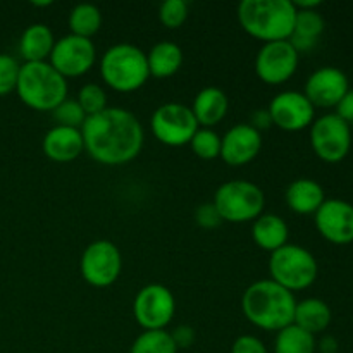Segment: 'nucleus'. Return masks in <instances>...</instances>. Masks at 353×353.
Here are the masks:
<instances>
[{
	"label": "nucleus",
	"mask_w": 353,
	"mask_h": 353,
	"mask_svg": "<svg viewBox=\"0 0 353 353\" xmlns=\"http://www.w3.org/2000/svg\"><path fill=\"white\" fill-rule=\"evenodd\" d=\"M81 134L85 152L105 165L128 164L143 147V126L131 110L123 107H107L86 117Z\"/></svg>",
	"instance_id": "obj_1"
},
{
	"label": "nucleus",
	"mask_w": 353,
	"mask_h": 353,
	"mask_svg": "<svg viewBox=\"0 0 353 353\" xmlns=\"http://www.w3.org/2000/svg\"><path fill=\"white\" fill-rule=\"evenodd\" d=\"M296 300L290 290L272 279H261L248 286L241 299V310L254 326L264 331H281L293 324Z\"/></svg>",
	"instance_id": "obj_2"
},
{
	"label": "nucleus",
	"mask_w": 353,
	"mask_h": 353,
	"mask_svg": "<svg viewBox=\"0 0 353 353\" xmlns=\"http://www.w3.org/2000/svg\"><path fill=\"white\" fill-rule=\"evenodd\" d=\"M295 17L296 7L292 0H241L238 6L241 28L264 43L290 40Z\"/></svg>",
	"instance_id": "obj_3"
},
{
	"label": "nucleus",
	"mask_w": 353,
	"mask_h": 353,
	"mask_svg": "<svg viewBox=\"0 0 353 353\" xmlns=\"http://www.w3.org/2000/svg\"><path fill=\"white\" fill-rule=\"evenodd\" d=\"M16 93L30 109L52 112L68 99V79L48 61L24 62L19 69Z\"/></svg>",
	"instance_id": "obj_4"
},
{
	"label": "nucleus",
	"mask_w": 353,
	"mask_h": 353,
	"mask_svg": "<svg viewBox=\"0 0 353 353\" xmlns=\"http://www.w3.org/2000/svg\"><path fill=\"white\" fill-rule=\"evenodd\" d=\"M100 76L116 92H137L150 78L147 54L137 45H112L100 59Z\"/></svg>",
	"instance_id": "obj_5"
},
{
	"label": "nucleus",
	"mask_w": 353,
	"mask_h": 353,
	"mask_svg": "<svg viewBox=\"0 0 353 353\" xmlns=\"http://www.w3.org/2000/svg\"><path fill=\"white\" fill-rule=\"evenodd\" d=\"M214 207L221 219L228 223H247L262 216L265 207L264 192L255 183L247 179H233L223 183L214 193Z\"/></svg>",
	"instance_id": "obj_6"
},
{
	"label": "nucleus",
	"mask_w": 353,
	"mask_h": 353,
	"mask_svg": "<svg viewBox=\"0 0 353 353\" xmlns=\"http://www.w3.org/2000/svg\"><path fill=\"white\" fill-rule=\"evenodd\" d=\"M271 279L290 292H300L314 285L319 272L316 257L300 245L286 243L269 259Z\"/></svg>",
	"instance_id": "obj_7"
},
{
	"label": "nucleus",
	"mask_w": 353,
	"mask_h": 353,
	"mask_svg": "<svg viewBox=\"0 0 353 353\" xmlns=\"http://www.w3.org/2000/svg\"><path fill=\"white\" fill-rule=\"evenodd\" d=\"M150 128L154 137L168 147H183L192 141L199 130L192 107L185 103L169 102L157 107L152 114Z\"/></svg>",
	"instance_id": "obj_8"
},
{
	"label": "nucleus",
	"mask_w": 353,
	"mask_h": 353,
	"mask_svg": "<svg viewBox=\"0 0 353 353\" xmlns=\"http://www.w3.org/2000/svg\"><path fill=\"white\" fill-rule=\"evenodd\" d=\"M310 145L321 161L341 162L352 147L350 124L336 114H324L310 124Z\"/></svg>",
	"instance_id": "obj_9"
},
{
	"label": "nucleus",
	"mask_w": 353,
	"mask_h": 353,
	"mask_svg": "<svg viewBox=\"0 0 353 353\" xmlns=\"http://www.w3.org/2000/svg\"><path fill=\"white\" fill-rule=\"evenodd\" d=\"M123 257L112 241L97 240L85 248L79 261L83 279L95 288H107L121 276Z\"/></svg>",
	"instance_id": "obj_10"
},
{
	"label": "nucleus",
	"mask_w": 353,
	"mask_h": 353,
	"mask_svg": "<svg viewBox=\"0 0 353 353\" xmlns=\"http://www.w3.org/2000/svg\"><path fill=\"white\" fill-rule=\"evenodd\" d=\"M176 312V300L171 290L159 283L143 286L133 300V314L145 331L165 330Z\"/></svg>",
	"instance_id": "obj_11"
},
{
	"label": "nucleus",
	"mask_w": 353,
	"mask_h": 353,
	"mask_svg": "<svg viewBox=\"0 0 353 353\" xmlns=\"http://www.w3.org/2000/svg\"><path fill=\"white\" fill-rule=\"evenodd\" d=\"M97 61V48L90 38L78 34H65L55 40L48 62L59 74L68 78H78L86 74Z\"/></svg>",
	"instance_id": "obj_12"
},
{
	"label": "nucleus",
	"mask_w": 353,
	"mask_h": 353,
	"mask_svg": "<svg viewBox=\"0 0 353 353\" xmlns=\"http://www.w3.org/2000/svg\"><path fill=\"white\" fill-rule=\"evenodd\" d=\"M300 54L288 40L264 43L255 57V72L265 85H283L299 69Z\"/></svg>",
	"instance_id": "obj_13"
},
{
	"label": "nucleus",
	"mask_w": 353,
	"mask_h": 353,
	"mask_svg": "<svg viewBox=\"0 0 353 353\" xmlns=\"http://www.w3.org/2000/svg\"><path fill=\"white\" fill-rule=\"evenodd\" d=\"M269 116L274 126L283 131H300L314 123L316 107L302 92L286 90L278 93L269 103Z\"/></svg>",
	"instance_id": "obj_14"
},
{
	"label": "nucleus",
	"mask_w": 353,
	"mask_h": 353,
	"mask_svg": "<svg viewBox=\"0 0 353 353\" xmlns=\"http://www.w3.org/2000/svg\"><path fill=\"white\" fill-rule=\"evenodd\" d=\"M316 228L324 240L334 245L353 241V205L340 199L324 200L316 214Z\"/></svg>",
	"instance_id": "obj_15"
},
{
	"label": "nucleus",
	"mask_w": 353,
	"mask_h": 353,
	"mask_svg": "<svg viewBox=\"0 0 353 353\" xmlns=\"http://www.w3.org/2000/svg\"><path fill=\"white\" fill-rule=\"evenodd\" d=\"M262 148L261 131L250 124H234L221 137L219 157L231 168H241L254 161Z\"/></svg>",
	"instance_id": "obj_16"
},
{
	"label": "nucleus",
	"mask_w": 353,
	"mask_h": 353,
	"mask_svg": "<svg viewBox=\"0 0 353 353\" xmlns=\"http://www.w3.org/2000/svg\"><path fill=\"white\" fill-rule=\"evenodd\" d=\"M350 90L348 78L341 69L326 65L319 68L309 76L305 83V92L303 95L309 99L314 107H336L338 102L345 97V93Z\"/></svg>",
	"instance_id": "obj_17"
},
{
	"label": "nucleus",
	"mask_w": 353,
	"mask_h": 353,
	"mask_svg": "<svg viewBox=\"0 0 353 353\" xmlns=\"http://www.w3.org/2000/svg\"><path fill=\"white\" fill-rule=\"evenodd\" d=\"M43 154L54 162H71L85 152L81 130L54 126L43 137Z\"/></svg>",
	"instance_id": "obj_18"
},
{
	"label": "nucleus",
	"mask_w": 353,
	"mask_h": 353,
	"mask_svg": "<svg viewBox=\"0 0 353 353\" xmlns=\"http://www.w3.org/2000/svg\"><path fill=\"white\" fill-rule=\"evenodd\" d=\"M230 109V99L217 86H207L196 93L192 112L200 128H212L224 119Z\"/></svg>",
	"instance_id": "obj_19"
},
{
	"label": "nucleus",
	"mask_w": 353,
	"mask_h": 353,
	"mask_svg": "<svg viewBox=\"0 0 353 353\" xmlns=\"http://www.w3.org/2000/svg\"><path fill=\"white\" fill-rule=\"evenodd\" d=\"M285 200L290 209L302 216L316 214L323 205L324 196L323 186L310 178H299L288 185L285 192Z\"/></svg>",
	"instance_id": "obj_20"
},
{
	"label": "nucleus",
	"mask_w": 353,
	"mask_h": 353,
	"mask_svg": "<svg viewBox=\"0 0 353 353\" xmlns=\"http://www.w3.org/2000/svg\"><path fill=\"white\" fill-rule=\"evenodd\" d=\"M290 230L285 219L276 214H262L252 224V238L255 245L265 252H276L288 243Z\"/></svg>",
	"instance_id": "obj_21"
},
{
	"label": "nucleus",
	"mask_w": 353,
	"mask_h": 353,
	"mask_svg": "<svg viewBox=\"0 0 353 353\" xmlns=\"http://www.w3.org/2000/svg\"><path fill=\"white\" fill-rule=\"evenodd\" d=\"M55 45L54 33L43 23L30 24L19 40V54L24 62H43L50 57Z\"/></svg>",
	"instance_id": "obj_22"
},
{
	"label": "nucleus",
	"mask_w": 353,
	"mask_h": 353,
	"mask_svg": "<svg viewBox=\"0 0 353 353\" xmlns=\"http://www.w3.org/2000/svg\"><path fill=\"white\" fill-rule=\"evenodd\" d=\"M324 19L317 10H299L296 9L295 26L290 37V43L293 45L299 54L310 52L319 41V37L324 31Z\"/></svg>",
	"instance_id": "obj_23"
},
{
	"label": "nucleus",
	"mask_w": 353,
	"mask_h": 353,
	"mask_svg": "<svg viewBox=\"0 0 353 353\" xmlns=\"http://www.w3.org/2000/svg\"><path fill=\"white\" fill-rule=\"evenodd\" d=\"M331 321H333V314L324 300L305 299L302 302H296L293 324L302 327L307 333L314 334V336L317 333H323L330 327Z\"/></svg>",
	"instance_id": "obj_24"
},
{
	"label": "nucleus",
	"mask_w": 353,
	"mask_h": 353,
	"mask_svg": "<svg viewBox=\"0 0 353 353\" xmlns=\"http://www.w3.org/2000/svg\"><path fill=\"white\" fill-rule=\"evenodd\" d=\"M148 71L155 78H169L176 74L183 64V50L174 41H159L147 54Z\"/></svg>",
	"instance_id": "obj_25"
},
{
	"label": "nucleus",
	"mask_w": 353,
	"mask_h": 353,
	"mask_svg": "<svg viewBox=\"0 0 353 353\" xmlns=\"http://www.w3.org/2000/svg\"><path fill=\"white\" fill-rule=\"evenodd\" d=\"M316 336L296 324H290L276 334L274 353H316Z\"/></svg>",
	"instance_id": "obj_26"
},
{
	"label": "nucleus",
	"mask_w": 353,
	"mask_h": 353,
	"mask_svg": "<svg viewBox=\"0 0 353 353\" xmlns=\"http://www.w3.org/2000/svg\"><path fill=\"white\" fill-rule=\"evenodd\" d=\"M102 26V12L93 3H78L69 12V28L72 34L90 38L99 33Z\"/></svg>",
	"instance_id": "obj_27"
},
{
	"label": "nucleus",
	"mask_w": 353,
	"mask_h": 353,
	"mask_svg": "<svg viewBox=\"0 0 353 353\" xmlns=\"http://www.w3.org/2000/svg\"><path fill=\"white\" fill-rule=\"evenodd\" d=\"M130 353H178V347L165 330L143 331L133 341Z\"/></svg>",
	"instance_id": "obj_28"
},
{
	"label": "nucleus",
	"mask_w": 353,
	"mask_h": 353,
	"mask_svg": "<svg viewBox=\"0 0 353 353\" xmlns=\"http://www.w3.org/2000/svg\"><path fill=\"white\" fill-rule=\"evenodd\" d=\"M193 154L203 161H212L221 155V137L212 128H199L190 141Z\"/></svg>",
	"instance_id": "obj_29"
},
{
	"label": "nucleus",
	"mask_w": 353,
	"mask_h": 353,
	"mask_svg": "<svg viewBox=\"0 0 353 353\" xmlns=\"http://www.w3.org/2000/svg\"><path fill=\"white\" fill-rule=\"evenodd\" d=\"M78 103L81 105L83 112L86 114V117L95 116V114L102 112L107 109V93L97 83H88V85L81 86L78 93Z\"/></svg>",
	"instance_id": "obj_30"
},
{
	"label": "nucleus",
	"mask_w": 353,
	"mask_h": 353,
	"mask_svg": "<svg viewBox=\"0 0 353 353\" xmlns=\"http://www.w3.org/2000/svg\"><path fill=\"white\" fill-rule=\"evenodd\" d=\"M52 114H54V119L57 121V126H68L81 130V126L86 121V114L83 112L78 100L65 99L61 105H57L52 110Z\"/></svg>",
	"instance_id": "obj_31"
},
{
	"label": "nucleus",
	"mask_w": 353,
	"mask_h": 353,
	"mask_svg": "<svg viewBox=\"0 0 353 353\" xmlns=\"http://www.w3.org/2000/svg\"><path fill=\"white\" fill-rule=\"evenodd\" d=\"M188 17V3L185 0H165L159 7V19L169 30H178Z\"/></svg>",
	"instance_id": "obj_32"
},
{
	"label": "nucleus",
	"mask_w": 353,
	"mask_h": 353,
	"mask_svg": "<svg viewBox=\"0 0 353 353\" xmlns=\"http://www.w3.org/2000/svg\"><path fill=\"white\" fill-rule=\"evenodd\" d=\"M21 64L12 55L0 54V97L16 92Z\"/></svg>",
	"instance_id": "obj_33"
},
{
	"label": "nucleus",
	"mask_w": 353,
	"mask_h": 353,
	"mask_svg": "<svg viewBox=\"0 0 353 353\" xmlns=\"http://www.w3.org/2000/svg\"><path fill=\"white\" fill-rule=\"evenodd\" d=\"M195 221L200 228H205V230H214V228H217L223 223V219H221L219 212H217L212 202L199 205V209L195 212Z\"/></svg>",
	"instance_id": "obj_34"
},
{
	"label": "nucleus",
	"mask_w": 353,
	"mask_h": 353,
	"mask_svg": "<svg viewBox=\"0 0 353 353\" xmlns=\"http://www.w3.org/2000/svg\"><path fill=\"white\" fill-rule=\"evenodd\" d=\"M231 353H268V348L257 336L243 334V336L234 340L233 347H231Z\"/></svg>",
	"instance_id": "obj_35"
},
{
	"label": "nucleus",
	"mask_w": 353,
	"mask_h": 353,
	"mask_svg": "<svg viewBox=\"0 0 353 353\" xmlns=\"http://www.w3.org/2000/svg\"><path fill=\"white\" fill-rule=\"evenodd\" d=\"M171 336L179 350V348L192 347L193 341H195V331H193V327L186 326V324H181V326L176 327L174 333H171Z\"/></svg>",
	"instance_id": "obj_36"
},
{
	"label": "nucleus",
	"mask_w": 353,
	"mask_h": 353,
	"mask_svg": "<svg viewBox=\"0 0 353 353\" xmlns=\"http://www.w3.org/2000/svg\"><path fill=\"white\" fill-rule=\"evenodd\" d=\"M336 116L341 117L345 123H353V90H348L343 99L338 102Z\"/></svg>",
	"instance_id": "obj_37"
},
{
	"label": "nucleus",
	"mask_w": 353,
	"mask_h": 353,
	"mask_svg": "<svg viewBox=\"0 0 353 353\" xmlns=\"http://www.w3.org/2000/svg\"><path fill=\"white\" fill-rule=\"evenodd\" d=\"M272 124L271 116H269V110L268 109H261V110H255L252 114V119H250V126H254L255 130H265Z\"/></svg>",
	"instance_id": "obj_38"
},
{
	"label": "nucleus",
	"mask_w": 353,
	"mask_h": 353,
	"mask_svg": "<svg viewBox=\"0 0 353 353\" xmlns=\"http://www.w3.org/2000/svg\"><path fill=\"white\" fill-rule=\"evenodd\" d=\"M293 3H295V7L299 10H316L323 2L321 0H296Z\"/></svg>",
	"instance_id": "obj_39"
},
{
	"label": "nucleus",
	"mask_w": 353,
	"mask_h": 353,
	"mask_svg": "<svg viewBox=\"0 0 353 353\" xmlns=\"http://www.w3.org/2000/svg\"><path fill=\"white\" fill-rule=\"evenodd\" d=\"M321 353H336V340L331 336H326L323 338V341H321Z\"/></svg>",
	"instance_id": "obj_40"
},
{
	"label": "nucleus",
	"mask_w": 353,
	"mask_h": 353,
	"mask_svg": "<svg viewBox=\"0 0 353 353\" xmlns=\"http://www.w3.org/2000/svg\"><path fill=\"white\" fill-rule=\"evenodd\" d=\"M33 6L37 7H47V6H52L50 0H47V2H33Z\"/></svg>",
	"instance_id": "obj_41"
}]
</instances>
